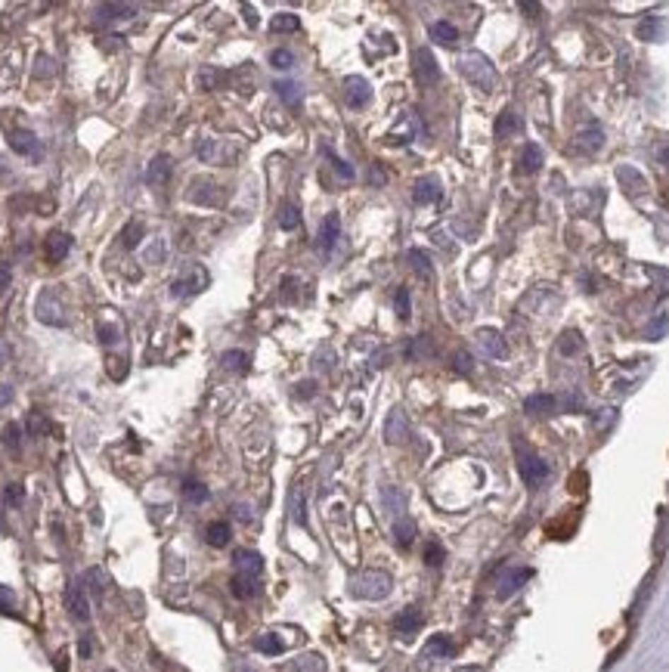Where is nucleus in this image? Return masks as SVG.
<instances>
[{"mask_svg":"<svg viewBox=\"0 0 669 672\" xmlns=\"http://www.w3.org/2000/svg\"><path fill=\"white\" fill-rule=\"evenodd\" d=\"M245 363H248V357L242 350H226L223 354V366L233 369V372H245Z\"/></svg>","mask_w":669,"mask_h":672,"instance_id":"obj_21","label":"nucleus"},{"mask_svg":"<svg viewBox=\"0 0 669 672\" xmlns=\"http://www.w3.org/2000/svg\"><path fill=\"white\" fill-rule=\"evenodd\" d=\"M415 75L425 81V84H437L440 81V69H437L431 50H415Z\"/></svg>","mask_w":669,"mask_h":672,"instance_id":"obj_2","label":"nucleus"},{"mask_svg":"<svg viewBox=\"0 0 669 672\" xmlns=\"http://www.w3.org/2000/svg\"><path fill=\"white\" fill-rule=\"evenodd\" d=\"M276 90H279V96H282V100L289 103V105H295V109L301 105V87H298V84H291V81H279V84H276Z\"/></svg>","mask_w":669,"mask_h":672,"instance_id":"obj_17","label":"nucleus"},{"mask_svg":"<svg viewBox=\"0 0 669 672\" xmlns=\"http://www.w3.org/2000/svg\"><path fill=\"white\" fill-rule=\"evenodd\" d=\"M419 622H421V617H419V610H406V613H403V617H400V620H397V629H400V632H412V629H415V626H419Z\"/></svg>","mask_w":669,"mask_h":672,"instance_id":"obj_23","label":"nucleus"},{"mask_svg":"<svg viewBox=\"0 0 669 672\" xmlns=\"http://www.w3.org/2000/svg\"><path fill=\"white\" fill-rule=\"evenodd\" d=\"M235 567L242 570L245 579H251V577H257V573H260V558L255 552H239V555H235Z\"/></svg>","mask_w":669,"mask_h":672,"instance_id":"obj_12","label":"nucleus"},{"mask_svg":"<svg viewBox=\"0 0 669 672\" xmlns=\"http://www.w3.org/2000/svg\"><path fill=\"white\" fill-rule=\"evenodd\" d=\"M143 233H146V226L140 224V220H130V224L124 226V233H121V245H124V248H136L140 239H143Z\"/></svg>","mask_w":669,"mask_h":672,"instance_id":"obj_15","label":"nucleus"},{"mask_svg":"<svg viewBox=\"0 0 669 672\" xmlns=\"http://www.w3.org/2000/svg\"><path fill=\"white\" fill-rule=\"evenodd\" d=\"M4 444L10 446V449H16V444H19V428H16V424H6V431H4Z\"/></svg>","mask_w":669,"mask_h":672,"instance_id":"obj_30","label":"nucleus"},{"mask_svg":"<svg viewBox=\"0 0 669 672\" xmlns=\"http://www.w3.org/2000/svg\"><path fill=\"white\" fill-rule=\"evenodd\" d=\"M437 195H440V183L434 177H425V180H419V183H415V192H412L415 204H431Z\"/></svg>","mask_w":669,"mask_h":672,"instance_id":"obj_7","label":"nucleus"},{"mask_svg":"<svg viewBox=\"0 0 669 672\" xmlns=\"http://www.w3.org/2000/svg\"><path fill=\"white\" fill-rule=\"evenodd\" d=\"M69 610H71V617L81 620V622L91 617V608H87V598H84L81 589H71V592H69Z\"/></svg>","mask_w":669,"mask_h":672,"instance_id":"obj_13","label":"nucleus"},{"mask_svg":"<svg viewBox=\"0 0 669 672\" xmlns=\"http://www.w3.org/2000/svg\"><path fill=\"white\" fill-rule=\"evenodd\" d=\"M520 168L527 170V174H536V170L542 168V149L536 143H527L524 146V155H520Z\"/></svg>","mask_w":669,"mask_h":672,"instance_id":"obj_10","label":"nucleus"},{"mask_svg":"<svg viewBox=\"0 0 669 672\" xmlns=\"http://www.w3.org/2000/svg\"><path fill=\"white\" fill-rule=\"evenodd\" d=\"M96 13H100V22L127 19V16L134 13V6H130V4H100V6H96Z\"/></svg>","mask_w":669,"mask_h":672,"instance_id":"obj_11","label":"nucleus"},{"mask_svg":"<svg viewBox=\"0 0 669 672\" xmlns=\"http://www.w3.org/2000/svg\"><path fill=\"white\" fill-rule=\"evenodd\" d=\"M208 543L211 545H226V543H230V527H226L223 521L211 523V527H208Z\"/></svg>","mask_w":669,"mask_h":672,"instance_id":"obj_19","label":"nucleus"},{"mask_svg":"<svg viewBox=\"0 0 669 672\" xmlns=\"http://www.w3.org/2000/svg\"><path fill=\"white\" fill-rule=\"evenodd\" d=\"M428 564H440V558H443V552H440V545H428Z\"/></svg>","mask_w":669,"mask_h":672,"instance_id":"obj_34","label":"nucleus"},{"mask_svg":"<svg viewBox=\"0 0 669 672\" xmlns=\"http://www.w3.org/2000/svg\"><path fill=\"white\" fill-rule=\"evenodd\" d=\"M428 651H434V654H450V651H453V644L446 642V638H434V642L428 644Z\"/></svg>","mask_w":669,"mask_h":672,"instance_id":"obj_32","label":"nucleus"},{"mask_svg":"<svg viewBox=\"0 0 669 672\" xmlns=\"http://www.w3.org/2000/svg\"><path fill=\"white\" fill-rule=\"evenodd\" d=\"M56 313H62V307L56 304V294H53V291H44V294H40V301H37V316L44 319V323L62 325V319L56 316Z\"/></svg>","mask_w":669,"mask_h":672,"instance_id":"obj_6","label":"nucleus"},{"mask_svg":"<svg viewBox=\"0 0 669 672\" xmlns=\"http://www.w3.org/2000/svg\"><path fill=\"white\" fill-rule=\"evenodd\" d=\"M170 155H155L152 158V165L146 168V183L149 186H165L168 183V177H170Z\"/></svg>","mask_w":669,"mask_h":672,"instance_id":"obj_3","label":"nucleus"},{"mask_svg":"<svg viewBox=\"0 0 669 672\" xmlns=\"http://www.w3.org/2000/svg\"><path fill=\"white\" fill-rule=\"evenodd\" d=\"M6 285H10V267L0 264V291H6Z\"/></svg>","mask_w":669,"mask_h":672,"instance_id":"obj_35","label":"nucleus"},{"mask_svg":"<svg viewBox=\"0 0 669 672\" xmlns=\"http://www.w3.org/2000/svg\"><path fill=\"white\" fill-rule=\"evenodd\" d=\"M480 344H484V347H487L493 357L505 354V344H502V341H496V335H493V332H484V335H480Z\"/></svg>","mask_w":669,"mask_h":672,"instance_id":"obj_25","label":"nucleus"},{"mask_svg":"<svg viewBox=\"0 0 669 672\" xmlns=\"http://www.w3.org/2000/svg\"><path fill=\"white\" fill-rule=\"evenodd\" d=\"M298 224H301V211L295 208V204H285L282 214H279V226L282 229H295Z\"/></svg>","mask_w":669,"mask_h":672,"instance_id":"obj_20","label":"nucleus"},{"mask_svg":"<svg viewBox=\"0 0 669 672\" xmlns=\"http://www.w3.org/2000/svg\"><path fill=\"white\" fill-rule=\"evenodd\" d=\"M245 19H248V25H257V16H255L251 6H245Z\"/></svg>","mask_w":669,"mask_h":672,"instance_id":"obj_37","label":"nucleus"},{"mask_svg":"<svg viewBox=\"0 0 669 672\" xmlns=\"http://www.w3.org/2000/svg\"><path fill=\"white\" fill-rule=\"evenodd\" d=\"M409 260L415 264V270H419L421 276H431V264H428V257L421 251H409Z\"/></svg>","mask_w":669,"mask_h":672,"instance_id":"obj_26","label":"nucleus"},{"mask_svg":"<svg viewBox=\"0 0 669 672\" xmlns=\"http://www.w3.org/2000/svg\"><path fill=\"white\" fill-rule=\"evenodd\" d=\"M109 375L115 381H121L127 375V366H124V359H109Z\"/></svg>","mask_w":669,"mask_h":672,"instance_id":"obj_28","label":"nucleus"},{"mask_svg":"<svg viewBox=\"0 0 669 672\" xmlns=\"http://www.w3.org/2000/svg\"><path fill=\"white\" fill-rule=\"evenodd\" d=\"M298 25H301V19H298V16H291V13H279L270 22V28L279 31V35H282V31H298Z\"/></svg>","mask_w":669,"mask_h":672,"instance_id":"obj_18","label":"nucleus"},{"mask_svg":"<svg viewBox=\"0 0 669 672\" xmlns=\"http://www.w3.org/2000/svg\"><path fill=\"white\" fill-rule=\"evenodd\" d=\"M257 647H260V651H267V654H279L282 651V644L276 642V638H260Z\"/></svg>","mask_w":669,"mask_h":672,"instance_id":"obj_31","label":"nucleus"},{"mask_svg":"<svg viewBox=\"0 0 669 672\" xmlns=\"http://www.w3.org/2000/svg\"><path fill=\"white\" fill-rule=\"evenodd\" d=\"M270 62H273V69H291V65H295V56H291L289 50H273Z\"/></svg>","mask_w":669,"mask_h":672,"instance_id":"obj_24","label":"nucleus"},{"mask_svg":"<svg viewBox=\"0 0 669 672\" xmlns=\"http://www.w3.org/2000/svg\"><path fill=\"white\" fill-rule=\"evenodd\" d=\"M338 233H341V220L338 214H329L322 220V229H320V248L322 251H332V245L334 239H338Z\"/></svg>","mask_w":669,"mask_h":672,"instance_id":"obj_8","label":"nucleus"},{"mask_svg":"<svg viewBox=\"0 0 669 672\" xmlns=\"http://www.w3.org/2000/svg\"><path fill=\"white\" fill-rule=\"evenodd\" d=\"M344 96L354 109H363V105L369 103V84H366L363 78H347L344 81Z\"/></svg>","mask_w":669,"mask_h":672,"instance_id":"obj_4","label":"nucleus"},{"mask_svg":"<svg viewBox=\"0 0 669 672\" xmlns=\"http://www.w3.org/2000/svg\"><path fill=\"white\" fill-rule=\"evenodd\" d=\"M81 654H84V657L91 654V638H84V642H81Z\"/></svg>","mask_w":669,"mask_h":672,"instance_id":"obj_40","label":"nucleus"},{"mask_svg":"<svg viewBox=\"0 0 669 672\" xmlns=\"http://www.w3.org/2000/svg\"><path fill=\"white\" fill-rule=\"evenodd\" d=\"M69 251H71V236L62 233V229H56V233H50L44 239V254H47V260H50V264H59Z\"/></svg>","mask_w":669,"mask_h":672,"instance_id":"obj_1","label":"nucleus"},{"mask_svg":"<svg viewBox=\"0 0 669 672\" xmlns=\"http://www.w3.org/2000/svg\"><path fill=\"white\" fill-rule=\"evenodd\" d=\"M520 471H524L527 480H540L542 474H545V465L536 462V458H527V462H520Z\"/></svg>","mask_w":669,"mask_h":672,"instance_id":"obj_22","label":"nucleus"},{"mask_svg":"<svg viewBox=\"0 0 669 672\" xmlns=\"http://www.w3.org/2000/svg\"><path fill=\"white\" fill-rule=\"evenodd\" d=\"M186 496L195 499V502H202L208 493H205V487H199V483H186Z\"/></svg>","mask_w":669,"mask_h":672,"instance_id":"obj_33","label":"nucleus"},{"mask_svg":"<svg viewBox=\"0 0 669 672\" xmlns=\"http://www.w3.org/2000/svg\"><path fill=\"white\" fill-rule=\"evenodd\" d=\"M0 608H4V610H10V595H6L4 589H0Z\"/></svg>","mask_w":669,"mask_h":672,"instance_id":"obj_38","label":"nucleus"},{"mask_svg":"<svg viewBox=\"0 0 669 672\" xmlns=\"http://www.w3.org/2000/svg\"><path fill=\"white\" fill-rule=\"evenodd\" d=\"M22 499V489H16V487H10V502H19Z\"/></svg>","mask_w":669,"mask_h":672,"instance_id":"obj_39","label":"nucleus"},{"mask_svg":"<svg viewBox=\"0 0 669 672\" xmlns=\"http://www.w3.org/2000/svg\"><path fill=\"white\" fill-rule=\"evenodd\" d=\"M100 335H103V344H112V341H115V329H109V325H100Z\"/></svg>","mask_w":669,"mask_h":672,"instance_id":"obj_36","label":"nucleus"},{"mask_svg":"<svg viewBox=\"0 0 669 672\" xmlns=\"http://www.w3.org/2000/svg\"><path fill=\"white\" fill-rule=\"evenodd\" d=\"M10 143H13V149H19V152H25V155H37V140L28 134V130H16Z\"/></svg>","mask_w":669,"mask_h":672,"instance_id":"obj_16","label":"nucleus"},{"mask_svg":"<svg viewBox=\"0 0 669 672\" xmlns=\"http://www.w3.org/2000/svg\"><path fill=\"white\" fill-rule=\"evenodd\" d=\"M462 65H465V71H468L471 78H480V87H487V90L493 87V69H489L480 56H468Z\"/></svg>","mask_w":669,"mask_h":672,"instance_id":"obj_5","label":"nucleus"},{"mask_svg":"<svg viewBox=\"0 0 669 672\" xmlns=\"http://www.w3.org/2000/svg\"><path fill=\"white\" fill-rule=\"evenodd\" d=\"M431 35L443 47H453L455 40H459V31H455V25H450V22H434V25H431Z\"/></svg>","mask_w":669,"mask_h":672,"instance_id":"obj_14","label":"nucleus"},{"mask_svg":"<svg viewBox=\"0 0 669 672\" xmlns=\"http://www.w3.org/2000/svg\"><path fill=\"white\" fill-rule=\"evenodd\" d=\"M394 304H397V313L403 316V319L409 316V291H406V289H400V291H397V301H394Z\"/></svg>","mask_w":669,"mask_h":672,"instance_id":"obj_27","label":"nucleus"},{"mask_svg":"<svg viewBox=\"0 0 669 672\" xmlns=\"http://www.w3.org/2000/svg\"><path fill=\"white\" fill-rule=\"evenodd\" d=\"M524 130V121H520V115H515V112H502L499 115V121H496V134L499 137H511V134H520Z\"/></svg>","mask_w":669,"mask_h":672,"instance_id":"obj_9","label":"nucleus"},{"mask_svg":"<svg viewBox=\"0 0 669 672\" xmlns=\"http://www.w3.org/2000/svg\"><path fill=\"white\" fill-rule=\"evenodd\" d=\"M329 158H332V165H334V170H338V174L341 177H344V180H354V168H350L347 165V161H341V158H334V155L329 152Z\"/></svg>","mask_w":669,"mask_h":672,"instance_id":"obj_29","label":"nucleus"}]
</instances>
